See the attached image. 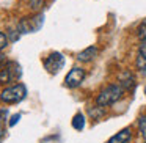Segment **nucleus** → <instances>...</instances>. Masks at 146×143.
<instances>
[{
	"instance_id": "9d476101",
	"label": "nucleus",
	"mask_w": 146,
	"mask_h": 143,
	"mask_svg": "<svg viewBox=\"0 0 146 143\" xmlns=\"http://www.w3.org/2000/svg\"><path fill=\"white\" fill-rule=\"evenodd\" d=\"M119 82H121V88H126V90H130L133 85H135V80H133V76L126 71V72H121L119 74Z\"/></svg>"
},
{
	"instance_id": "7ed1b4c3",
	"label": "nucleus",
	"mask_w": 146,
	"mask_h": 143,
	"mask_svg": "<svg viewBox=\"0 0 146 143\" xmlns=\"http://www.w3.org/2000/svg\"><path fill=\"white\" fill-rule=\"evenodd\" d=\"M21 74H22V71H21L19 65H17V63H13V61H10V63L5 65L3 69L0 71V83L13 82L14 79L21 77Z\"/></svg>"
},
{
	"instance_id": "dca6fc26",
	"label": "nucleus",
	"mask_w": 146,
	"mask_h": 143,
	"mask_svg": "<svg viewBox=\"0 0 146 143\" xmlns=\"http://www.w3.org/2000/svg\"><path fill=\"white\" fill-rule=\"evenodd\" d=\"M3 61H5V55H3V54H0V65L3 63Z\"/></svg>"
},
{
	"instance_id": "6e6552de",
	"label": "nucleus",
	"mask_w": 146,
	"mask_h": 143,
	"mask_svg": "<svg viewBox=\"0 0 146 143\" xmlns=\"http://www.w3.org/2000/svg\"><path fill=\"white\" fill-rule=\"evenodd\" d=\"M96 55H98V49H96L94 46H90V47H86L85 51H82V52L77 54V60L83 61V63H88V61L94 60Z\"/></svg>"
},
{
	"instance_id": "a211bd4d",
	"label": "nucleus",
	"mask_w": 146,
	"mask_h": 143,
	"mask_svg": "<svg viewBox=\"0 0 146 143\" xmlns=\"http://www.w3.org/2000/svg\"><path fill=\"white\" fill-rule=\"evenodd\" d=\"M145 94H146V86H145Z\"/></svg>"
},
{
	"instance_id": "20e7f679",
	"label": "nucleus",
	"mask_w": 146,
	"mask_h": 143,
	"mask_svg": "<svg viewBox=\"0 0 146 143\" xmlns=\"http://www.w3.org/2000/svg\"><path fill=\"white\" fill-rule=\"evenodd\" d=\"M63 65H64V58H63V55H61L60 52H54V54H50L47 58H46V61H44V68L50 74H57L58 71L63 68Z\"/></svg>"
},
{
	"instance_id": "39448f33",
	"label": "nucleus",
	"mask_w": 146,
	"mask_h": 143,
	"mask_svg": "<svg viewBox=\"0 0 146 143\" xmlns=\"http://www.w3.org/2000/svg\"><path fill=\"white\" fill-rule=\"evenodd\" d=\"M83 79H85V71L82 68H72L68 72L66 79H64V83H66L68 88H77L83 82Z\"/></svg>"
},
{
	"instance_id": "1a4fd4ad",
	"label": "nucleus",
	"mask_w": 146,
	"mask_h": 143,
	"mask_svg": "<svg viewBox=\"0 0 146 143\" xmlns=\"http://www.w3.org/2000/svg\"><path fill=\"white\" fill-rule=\"evenodd\" d=\"M130 137H132V134H130V129H129V127H126V129L119 130L116 135H113L107 143H127V142L130 140Z\"/></svg>"
},
{
	"instance_id": "f257e3e1",
	"label": "nucleus",
	"mask_w": 146,
	"mask_h": 143,
	"mask_svg": "<svg viewBox=\"0 0 146 143\" xmlns=\"http://www.w3.org/2000/svg\"><path fill=\"white\" fill-rule=\"evenodd\" d=\"M27 94V88L22 85V83H17V85L8 86L3 91L0 93V99L7 104H16V102H21Z\"/></svg>"
},
{
	"instance_id": "4468645a",
	"label": "nucleus",
	"mask_w": 146,
	"mask_h": 143,
	"mask_svg": "<svg viewBox=\"0 0 146 143\" xmlns=\"http://www.w3.org/2000/svg\"><path fill=\"white\" fill-rule=\"evenodd\" d=\"M7 44H8V39H7V36H5L3 33L0 32V51L7 47Z\"/></svg>"
},
{
	"instance_id": "f8f14e48",
	"label": "nucleus",
	"mask_w": 146,
	"mask_h": 143,
	"mask_svg": "<svg viewBox=\"0 0 146 143\" xmlns=\"http://www.w3.org/2000/svg\"><path fill=\"white\" fill-rule=\"evenodd\" d=\"M138 129H140L141 137L146 140V116H140L138 118Z\"/></svg>"
},
{
	"instance_id": "2eb2a0df",
	"label": "nucleus",
	"mask_w": 146,
	"mask_h": 143,
	"mask_svg": "<svg viewBox=\"0 0 146 143\" xmlns=\"http://www.w3.org/2000/svg\"><path fill=\"white\" fill-rule=\"evenodd\" d=\"M19 118H21V115H14V116L11 118V121H10V126H14V124L19 121Z\"/></svg>"
},
{
	"instance_id": "f03ea898",
	"label": "nucleus",
	"mask_w": 146,
	"mask_h": 143,
	"mask_svg": "<svg viewBox=\"0 0 146 143\" xmlns=\"http://www.w3.org/2000/svg\"><path fill=\"white\" fill-rule=\"evenodd\" d=\"M121 94H123V88H121V86H118V85H110V86L104 88L101 93H99L96 102H98V105H101V107L111 105V104H115V102H116L118 99L121 98Z\"/></svg>"
},
{
	"instance_id": "423d86ee",
	"label": "nucleus",
	"mask_w": 146,
	"mask_h": 143,
	"mask_svg": "<svg viewBox=\"0 0 146 143\" xmlns=\"http://www.w3.org/2000/svg\"><path fill=\"white\" fill-rule=\"evenodd\" d=\"M42 25V16L38 14V16L32 17V19H24L22 22L19 24V30L22 33H30V32H36L39 30Z\"/></svg>"
},
{
	"instance_id": "ddd939ff",
	"label": "nucleus",
	"mask_w": 146,
	"mask_h": 143,
	"mask_svg": "<svg viewBox=\"0 0 146 143\" xmlns=\"http://www.w3.org/2000/svg\"><path fill=\"white\" fill-rule=\"evenodd\" d=\"M138 38L141 39V41H145V39H146V21H145V22H141V24H140V27H138Z\"/></svg>"
},
{
	"instance_id": "f3484780",
	"label": "nucleus",
	"mask_w": 146,
	"mask_h": 143,
	"mask_svg": "<svg viewBox=\"0 0 146 143\" xmlns=\"http://www.w3.org/2000/svg\"><path fill=\"white\" fill-rule=\"evenodd\" d=\"M2 135H3V127L0 126V138H2Z\"/></svg>"
},
{
	"instance_id": "9b49d317",
	"label": "nucleus",
	"mask_w": 146,
	"mask_h": 143,
	"mask_svg": "<svg viewBox=\"0 0 146 143\" xmlns=\"http://www.w3.org/2000/svg\"><path fill=\"white\" fill-rule=\"evenodd\" d=\"M72 126H74V129H77V130H82L83 127H85V118H83L82 113H77L76 116H74Z\"/></svg>"
},
{
	"instance_id": "0eeeda50",
	"label": "nucleus",
	"mask_w": 146,
	"mask_h": 143,
	"mask_svg": "<svg viewBox=\"0 0 146 143\" xmlns=\"http://www.w3.org/2000/svg\"><path fill=\"white\" fill-rule=\"evenodd\" d=\"M135 65H137V69H138V71L146 72V39H145V41H141V44H140Z\"/></svg>"
}]
</instances>
